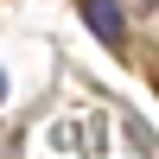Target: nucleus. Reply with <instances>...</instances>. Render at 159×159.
<instances>
[{
  "mask_svg": "<svg viewBox=\"0 0 159 159\" xmlns=\"http://www.w3.org/2000/svg\"><path fill=\"white\" fill-rule=\"evenodd\" d=\"M83 19L102 45H121V0H83Z\"/></svg>",
  "mask_w": 159,
  "mask_h": 159,
  "instance_id": "obj_1",
  "label": "nucleus"
},
{
  "mask_svg": "<svg viewBox=\"0 0 159 159\" xmlns=\"http://www.w3.org/2000/svg\"><path fill=\"white\" fill-rule=\"evenodd\" d=\"M0 96H7V76H0Z\"/></svg>",
  "mask_w": 159,
  "mask_h": 159,
  "instance_id": "obj_2",
  "label": "nucleus"
}]
</instances>
